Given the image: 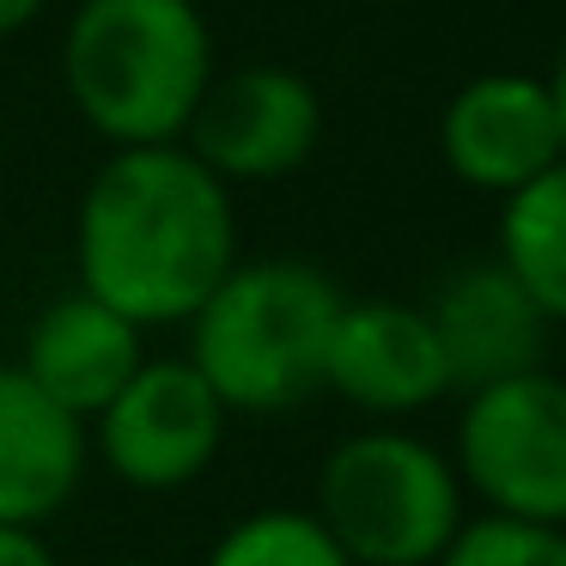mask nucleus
Here are the masks:
<instances>
[{"mask_svg":"<svg viewBox=\"0 0 566 566\" xmlns=\"http://www.w3.org/2000/svg\"><path fill=\"white\" fill-rule=\"evenodd\" d=\"M232 189L189 147H116L74 213L80 293L135 329H184L238 269Z\"/></svg>","mask_w":566,"mask_h":566,"instance_id":"obj_1","label":"nucleus"},{"mask_svg":"<svg viewBox=\"0 0 566 566\" xmlns=\"http://www.w3.org/2000/svg\"><path fill=\"white\" fill-rule=\"evenodd\" d=\"M220 74L201 0H80L62 31V86L104 147H177Z\"/></svg>","mask_w":566,"mask_h":566,"instance_id":"obj_2","label":"nucleus"},{"mask_svg":"<svg viewBox=\"0 0 566 566\" xmlns=\"http://www.w3.org/2000/svg\"><path fill=\"white\" fill-rule=\"evenodd\" d=\"M342 305L347 293L305 256L238 262L184 323V359L220 396L226 415H293L323 390V354Z\"/></svg>","mask_w":566,"mask_h":566,"instance_id":"obj_3","label":"nucleus"},{"mask_svg":"<svg viewBox=\"0 0 566 566\" xmlns=\"http://www.w3.org/2000/svg\"><path fill=\"white\" fill-rule=\"evenodd\" d=\"M311 512L354 566H439L469 517L457 463L408 427H366L335 444Z\"/></svg>","mask_w":566,"mask_h":566,"instance_id":"obj_4","label":"nucleus"},{"mask_svg":"<svg viewBox=\"0 0 566 566\" xmlns=\"http://www.w3.org/2000/svg\"><path fill=\"white\" fill-rule=\"evenodd\" d=\"M451 463L493 517L566 530V378L542 366L463 396Z\"/></svg>","mask_w":566,"mask_h":566,"instance_id":"obj_5","label":"nucleus"},{"mask_svg":"<svg viewBox=\"0 0 566 566\" xmlns=\"http://www.w3.org/2000/svg\"><path fill=\"white\" fill-rule=\"evenodd\" d=\"M232 415L201 384V371L177 359H153L111 396V408L86 420L92 457L135 493H184L213 469Z\"/></svg>","mask_w":566,"mask_h":566,"instance_id":"obj_6","label":"nucleus"},{"mask_svg":"<svg viewBox=\"0 0 566 566\" xmlns=\"http://www.w3.org/2000/svg\"><path fill=\"white\" fill-rule=\"evenodd\" d=\"M323 140V98L298 67L286 62H244L232 74H213L189 116L184 140L226 189L281 184L305 171Z\"/></svg>","mask_w":566,"mask_h":566,"instance_id":"obj_7","label":"nucleus"},{"mask_svg":"<svg viewBox=\"0 0 566 566\" xmlns=\"http://www.w3.org/2000/svg\"><path fill=\"white\" fill-rule=\"evenodd\" d=\"M439 159L463 189L500 201L548 177L566 159L548 80L512 74V67L463 80L439 116Z\"/></svg>","mask_w":566,"mask_h":566,"instance_id":"obj_8","label":"nucleus"},{"mask_svg":"<svg viewBox=\"0 0 566 566\" xmlns=\"http://www.w3.org/2000/svg\"><path fill=\"white\" fill-rule=\"evenodd\" d=\"M323 390L371 420H402L451 396V371H444L427 305L347 298L323 354Z\"/></svg>","mask_w":566,"mask_h":566,"instance_id":"obj_9","label":"nucleus"},{"mask_svg":"<svg viewBox=\"0 0 566 566\" xmlns=\"http://www.w3.org/2000/svg\"><path fill=\"white\" fill-rule=\"evenodd\" d=\"M427 317H432V335H439L451 390H463V396L548 366L554 323L530 305V293L500 262H469V269H457L432 293Z\"/></svg>","mask_w":566,"mask_h":566,"instance_id":"obj_10","label":"nucleus"},{"mask_svg":"<svg viewBox=\"0 0 566 566\" xmlns=\"http://www.w3.org/2000/svg\"><path fill=\"white\" fill-rule=\"evenodd\" d=\"M55 408H67L74 420H92L98 408H111V396L147 366V329L111 311L92 293H62L31 317L25 347L13 359Z\"/></svg>","mask_w":566,"mask_h":566,"instance_id":"obj_11","label":"nucleus"},{"mask_svg":"<svg viewBox=\"0 0 566 566\" xmlns=\"http://www.w3.org/2000/svg\"><path fill=\"white\" fill-rule=\"evenodd\" d=\"M92 469L86 420L55 408L19 366H0V524L43 530Z\"/></svg>","mask_w":566,"mask_h":566,"instance_id":"obj_12","label":"nucleus"},{"mask_svg":"<svg viewBox=\"0 0 566 566\" xmlns=\"http://www.w3.org/2000/svg\"><path fill=\"white\" fill-rule=\"evenodd\" d=\"M493 262L524 286L542 317L566 323V159L548 177H536V184L500 201Z\"/></svg>","mask_w":566,"mask_h":566,"instance_id":"obj_13","label":"nucleus"},{"mask_svg":"<svg viewBox=\"0 0 566 566\" xmlns=\"http://www.w3.org/2000/svg\"><path fill=\"white\" fill-rule=\"evenodd\" d=\"M201 566H354L311 505H262L213 536Z\"/></svg>","mask_w":566,"mask_h":566,"instance_id":"obj_14","label":"nucleus"},{"mask_svg":"<svg viewBox=\"0 0 566 566\" xmlns=\"http://www.w3.org/2000/svg\"><path fill=\"white\" fill-rule=\"evenodd\" d=\"M439 566H566V530L524 524V517H463Z\"/></svg>","mask_w":566,"mask_h":566,"instance_id":"obj_15","label":"nucleus"},{"mask_svg":"<svg viewBox=\"0 0 566 566\" xmlns=\"http://www.w3.org/2000/svg\"><path fill=\"white\" fill-rule=\"evenodd\" d=\"M0 566H62L43 530H7L0 524Z\"/></svg>","mask_w":566,"mask_h":566,"instance_id":"obj_16","label":"nucleus"},{"mask_svg":"<svg viewBox=\"0 0 566 566\" xmlns=\"http://www.w3.org/2000/svg\"><path fill=\"white\" fill-rule=\"evenodd\" d=\"M43 7H50V0H0V38H13V31L38 25Z\"/></svg>","mask_w":566,"mask_h":566,"instance_id":"obj_17","label":"nucleus"},{"mask_svg":"<svg viewBox=\"0 0 566 566\" xmlns=\"http://www.w3.org/2000/svg\"><path fill=\"white\" fill-rule=\"evenodd\" d=\"M548 92H554V116H560V147H566V50H560V62H554V74H548Z\"/></svg>","mask_w":566,"mask_h":566,"instance_id":"obj_18","label":"nucleus"},{"mask_svg":"<svg viewBox=\"0 0 566 566\" xmlns=\"http://www.w3.org/2000/svg\"><path fill=\"white\" fill-rule=\"evenodd\" d=\"M371 7H415V0H371Z\"/></svg>","mask_w":566,"mask_h":566,"instance_id":"obj_19","label":"nucleus"},{"mask_svg":"<svg viewBox=\"0 0 566 566\" xmlns=\"http://www.w3.org/2000/svg\"><path fill=\"white\" fill-rule=\"evenodd\" d=\"M123 566H153V560H123Z\"/></svg>","mask_w":566,"mask_h":566,"instance_id":"obj_20","label":"nucleus"}]
</instances>
